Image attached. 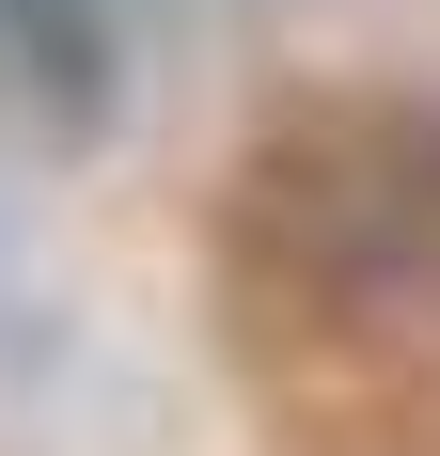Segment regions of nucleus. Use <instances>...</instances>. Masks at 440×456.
Instances as JSON below:
<instances>
[{
    "label": "nucleus",
    "instance_id": "2",
    "mask_svg": "<svg viewBox=\"0 0 440 456\" xmlns=\"http://www.w3.org/2000/svg\"><path fill=\"white\" fill-rule=\"evenodd\" d=\"M110 32H126V0H0V47L63 94V110H94V94H110Z\"/></svg>",
    "mask_w": 440,
    "mask_h": 456
},
{
    "label": "nucleus",
    "instance_id": "1",
    "mask_svg": "<svg viewBox=\"0 0 440 456\" xmlns=\"http://www.w3.org/2000/svg\"><path fill=\"white\" fill-rule=\"evenodd\" d=\"M220 268L299 330H440V94H314L252 126Z\"/></svg>",
    "mask_w": 440,
    "mask_h": 456
}]
</instances>
